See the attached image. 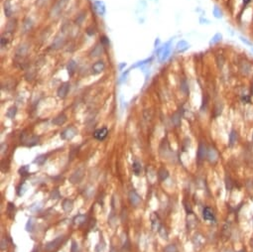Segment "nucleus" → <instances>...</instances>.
<instances>
[{
  "label": "nucleus",
  "instance_id": "nucleus-1",
  "mask_svg": "<svg viewBox=\"0 0 253 252\" xmlns=\"http://www.w3.org/2000/svg\"><path fill=\"white\" fill-rule=\"evenodd\" d=\"M238 70H239V72H240V74H241L242 76H248L252 73V66H251V64L248 62V61L242 60V61L239 62Z\"/></svg>",
  "mask_w": 253,
  "mask_h": 252
},
{
  "label": "nucleus",
  "instance_id": "nucleus-2",
  "mask_svg": "<svg viewBox=\"0 0 253 252\" xmlns=\"http://www.w3.org/2000/svg\"><path fill=\"white\" fill-rule=\"evenodd\" d=\"M108 135V130L106 127H102V128H99L97 129V130L95 131V133H93V137L97 140H104V139L107 137Z\"/></svg>",
  "mask_w": 253,
  "mask_h": 252
},
{
  "label": "nucleus",
  "instance_id": "nucleus-3",
  "mask_svg": "<svg viewBox=\"0 0 253 252\" xmlns=\"http://www.w3.org/2000/svg\"><path fill=\"white\" fill-rule=\"evenodd\" d=\"M69 90H70V85L68 82H64L63 85H61L60 88H58V95H59V98H66L67 94L69 93Z\"/></svg>",
  "mask_w": 253,
  "mask_h": 252
},
{
  "label": "nucleus",
  "instance_id": "nucleus-4",
  "mask_svg": "<svg viewBox=\"0 0 253 252\" xmlns=\"http://www.w3.org/2000/svg\"><path fill=\"white\" fill-rule=\"evenodd\" d=\"M64 240V236H59V237H57L56 239L53 240V241H51V242H49V243L46 245V249L48 251H52V250H54L55 248H57L59 245L61 244V242Z\"/></svg>",
  "mask_w": 253,
  "mask_h": 252
},
{
  "label": "nucleus",
  "instance_id": "nucleus-5",
  "mask_svg": "<svg viewBox=\"0 0 253 252\" xmlns=\"http://www.w3.org/2000/svg\"><path fill=\"white\" fill-rule=\"evenodd\" d=\"M83 169H79L77 171H76L72 177L70 178V181L72 182L73 184H76V183H80V181H82L83 179Z\"/></svg>",
  "mask_w": 253,
  "mask_h": 252
},
{
  "label": "nucleus",
  "instance_id": "nucleus-6",
  "mask_svg": "<svg viewBox=\"0 0 253 252\" xmlns=\"http://www.w3.org/2000/svg\"><path fill=\"white\" fill-rule=\"evenodd\" d=\"M77 134V130L74 127H70L66 129L63 133L61 134V137L63 139H72L74 136H76Z\"/></svg>",
  "mask_w": 253,
  "mask_h": 252
},
{
  "label": "nucleus",
  "instance_id": "nucleus-7",
  "mask_svg": "<svg viewBox=\"0 0 253 252\" xmlns=\"http://www.w3.org/2000/svg\"><path fill=\"white\" fill-rule=\"evenodd\" d=\"M105 69V64L102 61H98L95 64H93L92 66V73L97 75V74H100L101 72H103Z\"/></svg>",
  "mask_w": 253,
  "mask_h": 252
},
{
  "label": "nucleus",
  "instance_id": "nucleus-8",
  "mask_svg": "<svg viewBox=\"0 0 253 252\" xmlns=\"http://www.w3.org/2000/svg\"><path fill=\"white\" fill-rule=\"evenodd\" d=\"M203 216L206 220H215V214L212 211V208H205L203 211Z\"/></svg>",
  "mask_w": 253,
  "mask_h": 252
},
{
  "label": "nucleus",
  "instance_id": "nucleus-9",
  "mask_svg": "<svg viewBox=\"0 0 253 252\" xmlns=\"http://www.w3.org/2000/svg\"><path fill=\"white\" fill-rule=\"evenodd\" d=\"M129 200H130V202L133 206H138L139 202H140V196L135 190H132V192L129 193Z\"/></svg>",
  "mask_w": 253,
  "mask_h": 252
},
{
  "label": "nucleus",
  "instance_id": "nucleus-10",
  "mask_svg": "<svg viewBox=\"0 0 253 252\" xmlns=\"http://www.w3.org/2000/svg\"><path fill=\"white\" fill-rule=\"evenodd\" d=\"M151 220H152V227H153V230H159L160 228V219H159L158 215L153 212L151 214Z\"/></svg>",
  "mask_w": 253,
  "mask_h": 252
},
{
  "label": "nucleus",
  "instance_id": "nucleus-11",
  "mask_svg": "<svg viewBox=\"0 0 253 252\" xmlns=\"http://www.w3.org/2000/svg\"><path fill=\"white\" fill-rule=\"evenodd\" d=\"M95 9L99 15H103L105 13V7L104 4L100 1H95Z\"/></svg>",
  "mask_w": 253,
  "mask_h": 252
},
{
  "label": "nucleus",
  "instance_id": "nucleus-12",
  "mask_svg": "<svg viewBox=\"0 0 253 252\" xmlns=\"http://www.w3.org/2000/svg\"><path fill=\"white\" fill-rule=\"evenodd\" d=\"M39 142V137L37 136H31L28 137L27 139H24V143L27 146H34V145L38 144Z\"/></svg>",
  "mask_w": 253,
  "mask_h": 252
},
{
  "label": "nucleus",
  "instance_id": "nucleus-13",
  "mask_svg": "<svg viewBox=\"0 0 253 252\" xmlns=\"http://www.w3.org/2000/svg\"><path fill=\"white\" fill-rule=\"evenodd\" d=\"M74 208V203L73 202L71 201V200H65L64 202H63V209L65 212H69L73 209Z\"/></svg>",
  "mask_w": 253,
  "mask_h": 252
},
{
  "label": "nucleus",
  "instance_id": "nucleus-14",
  "mask_svg": "<svg viewBox=\"0 0 253 252\" xmlns=\"http://www.w3.org/2000/svg\"><path fill=\"white\" fill-rule=\"evenodd\" d=\"M132 169H133V173H134L135 176H139L141 173V170H142V166L141 164L138 162V161H135L134 163L132 165Z\"/></svg>",
  "mask_w": 253,
  "mask_h": 252
},
{
  "label": "nucleus",
  "instance_id": "nucleus-15",
  "mask_svg": "<svg viewBox=\"0 0 253 252\" xmlns=\"http://www.w3.org/2000/svg\"><path fill=\"white\" fill-rule=\"evenodd\" d=\"M169 53H170V47H165V48H163V49L160 51V53H159V58H160V60H161V61H164V60L168 57Z\"/></svg>",
  "mask_w": 253,
  "mask_h": 252
},
{
  "label": "nucleus",
  "instance_id": "nucleus-16",
  "mask_svg": "<svg viewBox=\"0 0 253 252\" xmlns=\"http://www.w3.org/2000/svg\"><path fill=\"white\" fill-rule=\"evenodd\" d=\"M207 158L210 162H215L217 159V153L215 149H209L207 151Z\"/></svg>",
  "mask_w": 253,
  "mask_h": 252
},
{
  "label": "nucleus",
  "instance_id": "nucleus-17",
  "mask_svg": "<svg viewBox=\"0 0 253 252\" xmlns=\"http://www.w3.org/2000/svg\"><path fill=\"white\" fill-rule=\"evenodd\" d=\"M66 119H67L66 116H65L64 114H60V115H58L56 118H54L53 123L56 124V125H62L66 122Z\"/></svg>",
  "mask_w": 253,
  "mask_h": 252
},
{
  "label": "nucleus",
  "instance_id": "nucleus-18",
  "mask_svg": "<svg viewBox=\"0 0 253 252\" xmlns=\"http://www.w3.org/2000/svg\"><path fill=\"white\" fill-rule=\"evenodd\" d=\"M236 141H237V133L235 130H232L229 134V145L232 146L236 143Z\"/></svg>",
  "mask_w": 253,
  "mask_h": 252
},
{
  "label": "nucleus",
  "instance_id": "nucleus-19",
  "mask_svg": "<svg viewBox=\"0 0 253 252\" xmlns=\"http://www.w3.org/2000/svg\"><path fill=\"white\" fill-rule=\"evenodd\" d=\"M189 48V44L186 41H180L177 45V50L179 52H184Z\"/></svg>",
  "mask_w": 253,
  "mask_h": 252
},
{
  "label": "nucleus",
  "instance_id": "nucleus-20",
  "mask_svg": "<svg viewBox=\"0 0 253 252\" xmlns=\"http://www.w3.org/2000/svg\"><path fill=\"white\" fill-rule=\"evenodd\" d=\"M86 220V215H83V214H79V215H77L76 218H74V224L80 225V224H83Z\"/></svg>",
  "mask_w": 253,
  "mask_h": 252
},
{
  "label": "nucleus",
  "instance_id": "nucleus-21",
  "mask_svg": "<svg viewBox=\"0 0 253 252\" xmlns=\"http://www.w3.org/2000/svg\"><path fill=\"white\" fill-rule=\"evenodd\" d=\"M172 122L176 125V126H179L181 123V113L180 112H176V113H174L173 116H172Z\"/></svg>",
  "mask_w": 253,
  "mask_h": 252
},
{
  "label": "nucleus",
  "instance_id": "nucleus-22",
  "mask_svg": "<svg viewBox=\"0 0 253 252\" xmlns=\"http://www.w3.org/2000/svg\"><path fill=\"white\" fill-rule=\"evenodd\" d=\"M197 155H199V157L200 158V159H202V158H205V156L206 155V148L203 144L200 145L199 151H197Z\"/></svg>",
  "mask_w": 253,
  "mask_h": 252
},
{
  "label": "nucleus",
  "instance_id": "nucleus-23",
  "mask_svg": "<svg viewBox=\"0 0 253 252\" xmlns=\"http://www.w3.org/2000/svg\"><path fill=\"white\" fill-rule=\"evenodd\" d=\"M34 225H35V219L33 218H30L28 219V222L26 224V229L27 231H32L34 229Z\"/></svg>",
  "mask_w": 253,
  "mask_h": 252
},
{
  "label": "nucleus",
  "instance_id": "nucleus-24",
  "mask_svg": "<svg viewBox=\"0 0 253 252\" xmlns=\"http://www.w3.org/2000/svg\"><path fill=\"white\" fill-rule=\"evenodd\" d=\"M158 176H159V178H160V180H161V181L166 180L167 178H168V176H169L168 171H167V170H165V169H161L160 171H159Z\"/></svg>",
  "mask_w": 253,
  "mask_h": 252
},
{
  "label": "nucleus",
  "instance_id": "nucleus-25",
  "mask_svg": "<svg viewBox=\"0 0 253 252\" xmlns=\"http://www.w3.org/2000/svg\"><path fill=\"white\" fill-rule=\"evenodd\" d=\"M101 53H102V48L100 46H95L92 52V56L97 57V56H99V55H101Z\"/></svg>",
  "mask_w": 253,
  "mask_h": 252
},
{
  "label": "nucleus",
  "instance_id": "nucleus-26",
  "mask_svg": "<svg viewBox=\"0 0 253 252\" xmlns=\"http://www.w3.org/2000/svg\"><path fill=\"white\" fill-rule=\"evenodd\" d=\"M19 174H20L21 176H27L29 174V166L28 165L22 166L20 169H19Z\"/></svg>",
  "mask_w": 253,
  "mask_h": 252
},
{
  "label": "nucleus",
  "instance_id": "nucleus-27",
  "mask_svg": "<svg viewBox=\"0 0 253 252\" xmlns=\"http://www.w3.org/2000/svg\"><path fill=\"white\" fill-rule=\"evenodd\" d=\"M221 39H222V35L219 34V33H217V34L215 35V36H213L212 40L210 41V44H217V43H219V42L221 41Z\"/></svg>",
  "mask_w": 253,
  "mask_h": 252
},
{
  "label": "nucleus",
  "instance_id": "nucleus-28",
  "mask_svg": "<svg viewBox=\"0 0 253 252\" xmlns=\"http://www.w3.org/2000/svg\"><path fill=\"white\" fill-rule=\"evenodd\" d=\"M45 161H46V158H45L44 155H40V156H38L36 159L34 160V163H36L38 165H42V164H44Z\"/></svg>",
  "mask_w": 253,
  "mask_h": 252
},
{
  "label": "nucleus",
  "instance_id": "nucleus-29",
  "mask_svg": "<svg viewBox=\"0 0 253 252\" xmlns=\"http://www.w3.org/2000/svg\"><path fill=\"white\" fill-rule=\"evenodd\" d=\"M213 15H215V18H221L222 12H221V10H220L218 7H217V6H215V7L213 8Z\"/></svg>",
  "mask_w": 253,
  "mask_h": 252
},
{
  "label": "nucleus",
  "instance_id": "nucleus-30",
  "mask_svg": "<svg viewBox=\"0 0 253 252\" xmlns=\"http://www.w3.org/2000/svg\"><path fill=\"white\" fill-rule=\"evenodd\" d=\"M16 114V107L15 106H12L11 108H9V110L7 111V116L9 118H13Z\"/></svg>",
  "mask_w": 253,
  "mask_h": 252
},
{
  "label": "nucleus",
  "instance_id": "nucleus-31",
  "mask_svg": "<svg viewBox=\"0 0 253 252\" xmlns=\"http://www.w3.org/2000/svg\"><path fill=\"white\" fill-rule=\"evenodd\" d=\"M181 89L183 90L185 93H188V92H189V86H188V83L185 80L181 82Z\"/></svg>",
  "mask_w": 253,
  "mask_h": 252
},
{
  "label": "nucleus",
  "instance_id": "nucleus-32",
  "mask_svg": "<svg viewBox=\"0 0 253 252\" xmlns=\"http://www.w3.org/2000/svg\"><path fill=\"white\" fill-rule=\"evenodd\" d=\"M26 192H27V186H26L25 184H23V185L20 186V188H19V190H18V195L23 196Z\"/></svg>",
  "mask_w": 253,
  "mask_h": 252
},
{
  "label": "nucleus",
  "instance_id": "nucleus-33",
  "mask_svg": "<svg viewBox=\"0 0 253 252\" xmlns=\"http://www.w3.org/2000/svg\"><path fill=\"white\" fill-rule=\"evenodd\" d=\"M68 70H69L70 75H73L74 70H76V64H74V62H71L69 64V66H68Z\"/></svg>",
  "mask_w": 253,
  "mask_h": 252
},
{
  "label": "nucleus",
  "instance_id": "nucleus-34",
  "mask_svg": "<svg viewBox=\"0 0 253 252\" xmlns=\"http://www.w3.org/2000/svg\"><path fill=\"white\" fill-rule=\"evenodd\" d=\"M42 203L41 202H36V203H34V205H32L31 206H30V209L32 212H37L38 209H40L41 208H42Z\"/></svg>",
  "mask_w": 253,
  "mask_h": 252
},
{
  "label": "nucleus",
  "instance_id": "nucleus-35",
  "mask_svg": "<svg viewBox=\"0 0 253 252\" xmlns=\"http://www.w3.org/2000/svg\"><path fill=\"white\" fill-rule=\"evenodd\" d=\"M241 101L243 103H250L251 101V96L248 94H243L241 96Z\"/></svg>",
  "mask_w": 253,
  "mask_h": 252
},
{
  "label": "nucleus",
  "instance_id": "nucleus-36",
  "mask_svg": "<svg viewBox=\"0 0 253 252\" xmlns=\"http://www.w3.org/2000/svg\"><path fill=\"white\" fill-rule=\"evenodd\" d=\"M164 252H177V248L175 245H168L164 249Z\"/></svg>",
  "mask_w": 253,
  "mask_h": 252
},
{
  "label": "nucleus",
  "instance_id": "nucleus-37",
  "mask_svg": "<svg viewBox=\"0 0 253 252\" xmlns=\"http://www.w3.org/2000/svg\"><path fill=\"white\" fill-rule=\"evenodd\" d=\"M50 198L51 199H55V200H57V199H59L60 198V194H59V192H58L57 190H54L53 192L51 193V195H50Z\"/></svg>",
  "mask_w": 253,
  "mask_h": 252
},
{
  "label": "nucleus",
  "instance_id": "nucleus-38",
  "mask_svg": "<svg viewBox=\"0 0 253 252\" xmlns=\"http://www.w3.org/2000/svg\"><path fill=\"white\" fill-rule=\"evenodd\" d=\"M240 41L242 42V43H244L245 45H247V46L253 47V44H252V42H250V41H249L247 38H245V37H242V36H240Z\"/></svg>",
  "mask_w": 253,
  "mask_h": 252
},
{
  "label": "nucleus",
  "instance_id": "nucleus-39",
  "mask_svg": "<svg viewBox=\"0 0 253 252\" xmlns=\"http://www.w3.org/2000/svg\"><path fill=\"white\" fill-rule=\"evenodd\" d=\"M61 40V39H57L56 41H55V43L53 44V48L55 47L57 49V48H60L61 46H62V44H63V41H61V42H59Z\"/></svg>",
  "mask_w": 253,
  "mask_h": 252
},
{
  "label": "nucleus",
  "instance_id": "nucleus-40",
  "mask_svg": "<svg viewBox=\"0 0 253 252\" xmlns=\"http://www.w3.org/2000/svg\"><path fill=\"white\" fill-rule=\"evenodd\" d=\"M77 244L76 243V242H73V247H72V252H77Z\"/></svg>",
  "mask_w": 253,
  "mask_h": 252
},
{
  "label": "nucleus",
  "instance_id": "nucleus-41",
  "mask_svg": "<svg viewBox=\"0 0 253 252\" xmlns=\"http://www.w3.org/2000/svg\"><path fill=\"white\" fill-rule=\"evenodd\" d=\"M6 246H7V242H6L5 239H2L1 240V249H4Z\"/></svg>",
  "mask_w": 253,
  "mask_h": 252
},
{
  "label": "nucleus",
  "instance_id": "nucleus-42",
  "mask_svg": "<svg viewBox=\"0 0 253 252\" xmlns=\"http://www.w3.org/2000/svg\"><path fill=\"white\" fill-rule=\"evenodd\" d=\"M101 43H102V45H108V40H107V38H106V37H102V38H101Z\"/></svg>",
  "mask_w": 253,
  "mask_h": 252
},
{
  "label": "nucleus",
  "instance_id": "nucleus-43",
  "mask_svg": "<svg viewBox=\"0 0 253 252\" xmlns=\"http://www.w3.org/2000/svg\"><path fill=\"white\" fill-rule=\"evenodd\" d=\"M252 1V0H242V4H243V6H247L248 4H250V2Z\"/></svg>",
  "mask_w": 253,
  "mask_h": 252
},
{
  "label": "nucleus",
  "instance_id": "nucleus-44",
  "mask_svg": "<svg viewBox=\"0 0 253 252\" xmlns=\"http://www.w3.org/2000/svg\"><path fill=\"white\" fill-rule=\"evenodd\" d=\"M250 95H253V82H251V88H250Z\"/></svg>",
  "mask_w": 253,
  "mask_h": 252
},
{
  "label": "nucleus",
  "instance_id": "nucleus-45",
  "mask_svg": "<svg viewBox=\"0 0 253 252\" xmlns=\"http://www.w3.org/2000/svg\"><path fill=\"white\" fill-rule=\"evenodd\" d=\"M251 51L253 52V47H251Z\"/></svg>",
  "mask_w": 253,
  "mask_h": 252
}]
</instances>
